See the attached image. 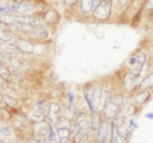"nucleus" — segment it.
Returning a JSON list of instances; mask_svg holds the SVG:
<instances>
[{
	"label": "nucleus",
	"mask_w": 153,
	"mask_h": 143,
	"mask_svg": "<svg viewBox=\"0 0 153 143\" xmlns=\"http://www.w3.org/2000/svg\"><path fill=\"white\" fill-rule=\"evenodd\" d=\"M105 1H108V2H111V0H105Z\"/></svg>",
	"instance_id": "4c0bfd02"
},
{
	"label": "nucleus",
	"mask_w": 153,
	"mask_h": 143,
	"mask_svg": "<svg viewBox=\"0 0 153 143\" xmlns=\"http://www.w3.org/2000/svg\"><path fill=\"white\" fill-rule=\"evenodd\" d=\"M93 94H94V87L92 86H88V87H85L82 88V95H84V99L88 106L90 109V113H93L96 111V108L93 105Z\"/></svg>",
	"instance_id": "1a4fd4ad"
},
{
	"label": "nucleus",
	"mask_w": 153,
	"mask_h": 143,
	"mask_svg": "<svg viewBox=\"0 0 153 143\" xmlns=\"http://www.w3.org/2000/svg\"><path fill=\"white\" fill-rule=\"evenodd\" d=\"M145 8H146V10H152L153 0H147V2H146V5H145Z\"/></svg>",
	"instance_id": "c756f323"
},
{
	"label": "nucleus",
	"mask_w": 153,
	"mask_h": 143,
	"mask_svg": "<svg viewBox=\"0 0 153 143\" xmlns=\"http://www.w3.org/2000/svg\"><path fill=\"white\" fill-rule=\"evenodd\" d=\"M14 1L17 2V5H18V4H21V2H24V0H14Z\"/></svg>",
	"instance_id": "c9c22d12"
},
{
	"label": "nucleus",
	"mask_w": 153,
	"mask_h": 143,
	"mask_svg": "<svg viewBox=\"0 0 153 143\" xmlns=\"http://www.w3.org/2000/svg\"><path fill=\"white\" fill-rule=\"evenodd\" d=\"M47 119V115L42 111H40L39 109H36L31 116H30V121H32L33 123H41V122H45Z\"/></svg>",
	"instance_id": "dca6fc26"
},
{
	"label": "nucleus",
	"mask_w": 153,
	"mask_h": 143,
	"mask_svg": "<svg viewBox=\"0 0 153 143\" xmlns=\"http://www.w3.org/2000/svg\"><path fill=\"white\" fill-rule=\"evenodd\" d=\"M127 121H128V123H130V125H131V128H132L133 130H134V129H137V128H138V123L135 122V120H134L133 117H131V119H128Z\"/></svg>",
	"instance_id": "cd10ccee"
},
{
	"label": "nucleus",
	"mask_w": 153,
	"mask_h": 143,
	"mask_svg": "<svg viewBox=\"0 0 153 143\" xmlns=\"http://www.w3.org/2000/svg\"><path fill=\"white\" fill-rule=\"evenodd\" d=\"M138 79H139V76H137V75H134L133 73L128 72V73L124 76V79H123L124 88L127 90V91H132V90H134L138 86H139Z\"/></svg>",
	"instance_id": "423d86ee"
},
{
	"label": "nucleus",
	"mask_w": 153,
	"mask_h": 143,
	"mask_svg": "<svg viewBox=\"0 0 153 143\" xmlns=\"http://www.w3.org/2000/svg\"><path fill=\"white\" fill-rule=\"evenodd\" d=\"M60 117H61V107L58 105L57 102H51L48 105V110H47L48 122H51L52 125H56Z\"/></svg>",
	"instance_id": "20e7f679"
},
{
	"label": "nucleus",
	"mask_w": 153,
	"mask_h": 143,
	"mask_svg": "<svg viewBox=\"0 0 153 143\" xmlns=\"http://www.w3.org/2000/svg\"><path fill=\"white\" fill-rule=\"evenodd\" d=\"M90 120H91V130L96 133L102 121V116H100V111L96 110L93 113H90Z\"/></svg>",
	"instance_id": "4468645a"
},
{
	"label": "nucleus",
	"mask_w": 153,
	"mask_h": 143,
	"mask_svg": "<svg viewBox=\"0 0 153 143\" xmlns=\"http://www.w3.org/2000/svg\"><path fill=\"white\" fill-rule=\"evenodd\" d=\"M6 85H7V81H6V80L0 75V87H1V88H5V87H6Z\"/></svg>",
	"instance_id": "7c9ffc66"
},
{
	"label": "nucleus",
	"mask_w": 153,
	"mask_h": 143,
	"mask_svg": "<svg viewBox=\"0 0 153 143\" xmlns=\"http://www.w3.org/2000/svg\"><path fill=\"white\" fill-rule=\"evenodd\" d=\"M128 120V119H127ZM117 128V133H118V135H120V136H123V137H125V139H130V136H131V134L133 133V129L131 128V125L128 123V121H125V122H123L121 125H119L118 127H115Z\"/></svg>",
	"instance_id": "f8f14e48"
},
{
	"label": "nucleus",
	"mask_w": 153,
	"mask_h": 143,
	"mask_svg": "<svg viewBox=\"0 0 153 143\" xmlns=\"http://www.w3.org/2000/svg\"><path fill=\"white\" fill-rule=\"evenodd\" d=\"M30 36L34 40H40V41H44V40H47L50 38V31L46 28V27H42V26H39L34 29V32L32 34H30Z\"/></svg>",
	"instance_id": "9b49d317"
},
{
	"label": "nucleus",
	"mask_w": 153,
	"mask_h": 143,
	"mask_svg": "<svg viewBox=\"0 0 153 143\" xmlns=\"http://www.w3.org/2000/svg\"><path fill=\"white\" fill-rule=\"evenodd\" d=\"M91 11H94L93 0H81L80 1V12L82 14H87Z\"/></svg>",
	"instance_id": "a211bd4d"
},
{
	"label": "nucleus",
	"mask_w": 153,
	"mask_h": 143,
	"mask_svg": "<svg viewBox=\"0 0 153 143\" xmlns=\"http://www.w3.org/2000/svg\"><path fill=\"white\" fill-rule=\"evenodd\" d=\"M152 59H153V54H152Z\"/></svg>",
	"instance_id": "ea45409f"
},
{
	"label": "nucleus",
	"mask_w": 153,
	"mask_h": 143,
	"mask_svg": "<svg viewBox=\"0 0 153 143\" xmlns=\"http://www.w3.org/2000/svg\"><path fill=\"white\" fill-rule=\"evenodd\" d=\"M59 14H58L56 11H53V10H50V11H47L45 14H44V17H42V20L46 22V24H48V25H56L59 22Z\"/></svg>",
	"instance_id": "2eb2a0df"
},
{
	"label": "nucleus",
	"mask_w": 153,
	"mask_h": 143,
	"mask_svg": "<svg viewBox=\"0 0 153 143\" xmlns=\"http://www.w3.org/2000/svg\"><path fill=\"white\" fill-rule=\"evenodd\" d=\"M111 14V2L108 1H100V4L97 6L93 11V17L96 20L104 21L107 20Z\"/></svg>",
	"instance_id": "f257e3e1"
},
{
	"label": "nucleus",
	"mask_w": 153,
	"mask_h": 143,
	"mask_svg": "<svg viewBox=\"0 0 153 143\" xmlns=\"http://www.w3.org/2000/svg\"><path fill=\"white\" fill-rule=\"evenodd\" d=\"M101 93H102V88L100 86L94 87V94H93V105L96 110L100 111V101H101Z\"/></svg>",
	"instance_id": "6ab92c4d"
},
{
	"label": "nucleus",
	"mask_w": 153,
	"mask_h": 143,
	"mask_svg": "<svg viewBox=\"0 0 153 143\" xmlns=\"http://www.w3.org/2000/svg\"><path fill=\"white\" fill-rule=\"evenodd\" d=\"M114 105H117L120 109H124L125 106H126V97L121 94H115L112 96V100H111Z\"/></svg>",
	"instance_id": "412c9836"
},
{
	"label": "nucleus",
	"mask_w": 153,
	"mask_h": 143,
	"mask_svg": "<svg viewBox=\"0 0 153 143\" xmlns=\"http://www.w3.org/2000/svg\"><path fill=\"white\" fill-rule=\"evenodd\" d=\"M124 113L126 114V116H134L138 111V107L135 105H126L124 108Z\"/></svg>",
	"instance_id": "a878e982"
},
{
	"label": "nucleus",
	"mask_w": 153,
	"mask_h": 143,
	"mask_svg": "<svg viewBox=\"0 0 153 143\" xmlns=\"http://www.w3.org/2000/svg\"><path fill=\"white\" fill-rule=\"evenodd\" d=\"M130 142V139H125L120 135H118L117 133V128L113 130V134H112V139H111V142L110 143H128Z\"/></svg>",
	"instance_id": "393cba45"
},
{
	"label": "nucleus",
	"mask_w": 153,
	"mask_h": 143,
	"mask_svg": "<svg viewBox=\"0 0 153 143\" xmlns=\"http://www.w3.org/2000/svg\"><path fill=\"white\" fill-rule=\"evenodd\" d=\"M1 100H2V94L0 93V102H1Z\"/></svg>",
	"instance_id": "e433bc0d"
},
{
	"label": "nucleus",
	"mask_w": 153,
	"mask_h": 143,
	"mask_svg": "<svg viewBox=\"0 0 153 143\" xmlns=\"http://www.w3.org/2000/svg\"><path fill=\"white\" fill-rule=\"evenodd\" d=\"M150 96H151L150 89H138L133 95V97H132L133 105H135L137 107L143 106L144 103H146L149 101Z\"/></svg>",
	"instance_id": "0eeeda50"
},
{
	"label": "nucleus",
	"mask_w": 153,
	"mask_h": 143,
	"mask_svg": "<svg viewBox=\"0 0 153 143\" xmlns=\"http://www.w3.org/2000/svg\"><path fill=\"white\" fill-rule=\"evenodd\" d=\"M57 134L58 143H71L72 141V134L70 128H59L57 129Z\"/></svg>",
	"instance_id": "9d476101"
},
{
	"label": "nucleus",
	"mask_w": 153,
	"mask_h": 143,
	"mask_svg": "<svg viewBox=\"0 0 153 143\" xmlns=\"http://www.w3.org/2000/svg\"><path fill=\"white\" fill-rule=\"evenodd\" d=\"M4 57H5V56H4V53L0 51V61H2V60H4Z\"/></svg>",
	"instance_id": "f704fd0d"
},
{
	"label": "nucleus",
	"mask_w": 153,
	"mask_h": 143,
	"mask_svg": "<svg viewBox=\"0 0 153 143\" xmlns=\"http://www.w3.org/2000/svg\"><path fill=\"white\" fill-rule=\"evenodd\" d=\"M135 62H137V54H134V55H132V56H130L128 60H127V66H128L130 69L135 65Z\"/></svg>",
	"instance_id": "bb28decb"
},
{
	"label": "nucleus",
	"mask_w": 153,
	"mask_h": 143,
	"mask_svg": "<svg viewBox=\"0 0 153 143\" xmlns=\"http://www.w3.org/2000/svg\"><path fill=\"white\" fill-rule=\"evenodd\" d=\"M16 48L18 49V52L22 54H33L36 52V45L27 40V39H22L18 38L16 41Z\"/></svg>",
	"instance_id": "7ed1b4c3"
},
{
	"label": "nucleus",
	"mask_w": 153,
	"mask_h": 143,
	"mask_svg": "<svg viewBox=\"0 0 153 143\" xmlns=\"http://www.w3.org/2000/svg\"><path fill=\"white\" fill-rule=\"evenodd\" d=\"M127 2H128V0H118V5H119V6H121V7H123V6H125Z\"/></svg>",
	"instance_id": "2f4dec72"
},
{
	"label": "nucleus",
	"mask_w": 153,
	"mask_h": 143,
	"mask_svg": "<svg viewBox=\"0 0 153 143\" xmlns=\"http://www.w3.org/2000/svg\"><path fill=\"white\" fill-rule=\"evenodd\" d=\"M112 96H113V94H112V91L110 89H104L102 88V93H101V101H100V110L102 109V108L105 107L111 100H112Z\"/></svg>",
	"instance_id": "aec40b11"
},
{
	"label": "nucleus",
	"mask_w": 153,
	"mask_h": 143,
	"mask_svg": "<svg viewBox=\"0 0 153 143\" xmlns=\"http://www.w3.org/2000/svg\"><path fill=\"white\" fill-rule=\"evenodd\" d=\"M99 4H100V0H93V6H94V8H96Z\"/></svg>",
	"instance_id": "72a5a7b5"
},
{
	"label": "nucleus",
	"mask_w": 153,
	"mask_h": 143,
	"mask_svg": "<svg viewBox=\"0 0 153 143\" xmlns=\"http://www.w3.org/2000/svg\"><path fill=\"white\" fill-rule=\"evenodd\" d=\"M51 122L45 121L41 123H33L32 125V131H33V136H44V137H48L50 131H51Z\"/></svg>",
	"instance_id": "39448f33"
},
{
	"label": "nucleus",
	"mask_w": 153,
	"mask_h": 143,
	"mask_svg": "<svg viewBox=\"0 0 153 143\" xmlns=\"http://www.w3.org/2000/svg\"><path fill=\"white\" fill-rule=\"evenodd\" d=\"M76 2H78V0H64V4L66 6H73Z\"/></svg>",
	"instance_id": "c85d7f7f"
},
{
	"label": "nucleus",
	"mask_w": 153,
	"mask_h": 143,
	"mask_svg": "<svg viewBox=\"0 0 153 143\" xmlns=\"http://www.w3.org/2000/svg\"><path fill=\"white\" fill-rule=\"evenodd\" d=\"M146 119H149V120H153V111L146 114Z\"/></svg>",
	"instance_id": "473e14b6"
},
{
	"label": "nucleus",
	"mask_w": 153,
	"mask_h": 143,
	"mask_svg": "<svg viewBox=\"0 0 153 143\" xmlns=\"http://www.w3.org/2000/svg\"><path fill=\"white\" fill-rule=\"evenodd\" d=\"M0 75H1L6 81H8V80L12 77V72L10 71V69L4 65L2 61H0Z\"/></svg>",
	"instance_id": "b1692460"
},
{
	"label": "nucleus",
	"mask_w": 153,
	"mask_h": 143,
	"mask_svg": "<svg viewBox=\"0 0 153 143\" xmlns=\"http://www.w3.org/2000/svg\"><path fill=\"white\" fill-rule=\"evenodd\" d=\"M34 12V6L28 2H21L18 4L16 7V14L17 15H24V17H31V14Z\"/></svg>",
	"instance_id": "6e6552de"
},
{
	"label": "nucleus",
	"mask_w": 153,
	"mask_h": 143,
	"mask_svg": "<svg viewBox=\"0 0 153 143\" xmlns=\"http://www.w3.org/2000/svg\"><path fill=\"white\" fill-rule=\"evenodd\" d=\"M150 88H153V72L151 74L144 76V79L138 86V89H150Z\"/></svg>",
	"instance_id": "f3484780"
},
{
	"label": "nucleus",
	"mask_w": 153,
	"mask_h": 143,
	"mask_svg": "<svg viewBox=\"0 0 153 143\" xmlns=\"http://www.w3.org/2000/svg\"><path fill=\"white\" fill-rule=\"evenodd\" d=\"M0 136L4 140H10L14 136V129L13 127L10 125H7L6 122H2L0 125Z\"/></svg>",
	"instance_id": "ddd939ff"
},
{
	"label": "nucleus",
	"mask_w": 153,
	"mask_h": 143,
	"mask_svg": "<svg viewBox=\"0 0 153 143\" xmlns=\"http://www.w3.org/2000/svg\"><path fill=\"white\" fill-rule=\"evenodd\" d=\"M1 89H2V88H1V87H0V90H1Z\"/></svg>",
	"instance_id": "58836bf2"
},
{
	"label": "nucleus",
	"mask_w": 153,
	"mask_h": 143,
	"mask_svg": "<svg viewBox=\"0 0 153 143\" xmlns=\"http://www.w3.org/2000/svg\"><path fill=\"white\" fill-rule=\"evenodd\" d=\"M71 123H72V120L68 119L67 116H64L61 115V117L59 119V121L56 125V128L59 129V128H71Z\"/></svg>",
	"instance_id": "4be33fe9"
},
{
	"label": "nucleus",
	"mask_w": 153,
	"mask_h": 143,
	"mask_svg": "<svg viewBox=\"0 0 153 143\" xmlns=\"http://www.w3.org/2000/svg\"><path fill=\"white\" fill-rule=\"evenodd\" d=\"M121 110H123V109H120V108L118 107L117 105H114L112 101H110L105 107L101 109V116H102V119L106 120V121H113L115 117L120 114Z\"/></svg>",
	"instance_id": "f03ea898"
},
{
	"label": "nucleus",
	"mask_w": 153,
	"mask_h": 143,
	"mask_svg": "<svg viewBox=\"0 0 153 143\" xmlns=\"http://www.w3.org/2000/svg\"><path fill=\"white\" fill-rule=\"evenodd\" d=\"M1 102L6 106V107H14L17 105V100L16 97L11 96V95H7V94H2V100Z\"/></svg>",
	"instance_id": "5701e85b"
}]
</instances>
